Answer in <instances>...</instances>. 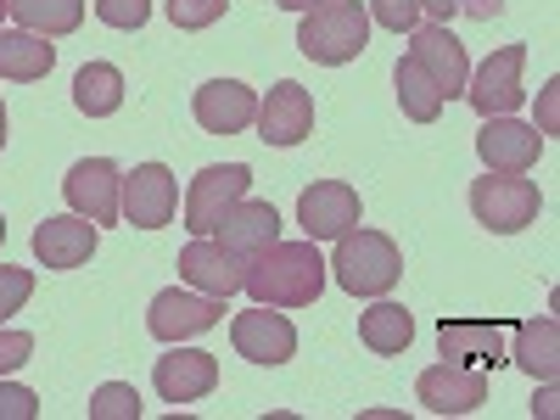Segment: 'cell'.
<instances>
[{
  "instance_id": "obj_17",
  "label": "cell",
  "mask_w": 560,
  "mask_h": 420,
  "mask_svg": "<svg viewBox=\"0 0 560 420\" xmlns=\"http://www.w3.org/2000/svg\"><path fill=\"white\" fill-rule=\"evenodd\" d=\"M253 124H258L264 147H298V140H308V129H314V96L298 79H280L269 96L258 102Z\"/></svg>"
},
{
  "instance_id": "obj_30",
  "label": "cell",
  "mask_w": 560,
  "mask_h": 420,
  "mask_svg": "<svg viewBox=\"0 0 560 420\" xmlns=\"http://www.w3.org/2000/svg\"><path fill=\"white\" fill-rule=\"evenodd\" d=\"M34 292V269H18V264H0V325H7Z\"/></svg>"
},
{
  "instance_id": "obj_42",
  "label": "cell",
  "mask_w": 560,
  "mask_h": 420,
  "mask_svg": "<svg viewBox=\"0 0 560 420\" xmlns=\"http://www.w3.org/2000/svg\"><path fill=\"white\" fill-rule=\"evenodd\" d=\"M0 23H7V0H0Z\"/></svg>"
},
{
  "instance_id": "obj_29",
  "label": "cell",
  "mask_w": 560,
  "mask_h": 420,
  "mask_svg": "<svg viewBox=\"0 0 560 420\" xmlns=\"http://www.w3.org/2000/svg\"><path fill=\"white\" fill-rule=\"evenodd\" d=\"M224 12H230V0H168V23H174L179 34H202V28H213Z\"/></svg>"
},
{
  "instance_id": "obj_10",
  "label": "cell",
  "mask_w": 560,
  "mask_h": 420,
  "mask_svg": "<svg viewBox=\"0 0 560 420\" xmlns=\"http://www.w3.org/2000/svg\"><path fill=\"white\" fill-rule=\"evenodd\" d=\"M438 353L448 364L499 370V364H510V325L504 319H443L438 325Z\"/></svg>"
},
{
  "instance_id": "obj_1",
  "label": "cell",
  "mask_w": 560,
  "mask_h": 420,
  "mask_svg": "<svg viewBox=\"0 0 560 420\" xmlns=\"http://www.w3.org/2000/svg\"><path fill=\"white\" fill-rule=\"evenodd\" d=\"M325 258H319V242H275L264 247L253 264H247V280L242 292H253V303H269V308H308L319 303L325 292Z\"/></svg>"
},
{
  "instance_id": "obj_19",
  "label": "cell",
  "mask_w": 560,
  "mask_h": 420,
  "mask_svg": "<svg viewBox=\"0 0 560 420\" xmlns=\"http://www.w3.org/2000/svg\"><path fill=\"white\" fill-rule=\"evenodd\" d=\"M179 280H185V287H197V292H208V298L230 303L242 292V280H247V264L236 253H224L213 236H197L191 247L179 253Z\"/></svg>"
},
{
  "instance_id": "obj_11",
  "label": "cell",
  "mask_w": 560,
  "mask_h": 420,
  "mask_svg": "<svg viewBox=\"0 0 560 420\" xmlns=\"http://www.w3.org/2000/svg\"><path fill=\"white\" fill-rule=\"evenodd\" d=\"M230 342L253 364H287V359H298V325L287 314H275L269 303H253L247 314L230 319Z\"/></svg>"
},
{
  "instance_id": "obj_39",
  "label": "cell",
  "mask_w": 560,
  "mask_h": 420,
  "mask_svg": "<svg viewBox=\"0 0 560 420\" xmlns=\"http://www.w3.org/2000/svg\"><path fill=\"white\" fill-rule=\"evenodd\" d=\"M533 415H555V382H544V393H538V404H533Z\"/></svg>"
},
{
  "instance_id": "obj_20",
  "label": "cell",
  "mask_w": 560,
  "mask_h": 420,
  "mask_svg": "<svg viewBox=\"0 0 560 420\" xmlns=\"http://www.w3.org/2000/svg\"><path fill=\"white\" fill-rule=\"evenodd\" d=\"M191 113H197V124H202L208 135H242V129H253V118H258V96H253L242 79H208V84L197 90Z\"/></svg>"
},
{
  "instance_id": "obj_21",
  "label": "cell",
  "mask_w": 560,
  "mask_h": 420,
  "mask_svg": "<svg viewBox=\"0 0 560 420\" xmlns=\"http://www.w3.org/2000/svg\"><path fill=\"white\" fill-rule=\"evenodd\" d=\"M96 224L90 219H79V213H57V219H45L39 230H34V258L45 264V269H79V264H90V253H96Z\"/></svg>"
},
{
  "instance_id": "obj_18",
  "label": "cell",
  "mask_w": 560,
  "mask_h": 420,
  "mask_svg": "<svg viewBox=\"0 0 560 420\" xmlns=\"http://www.w3.org/2000/svg\"><path fill=\"white\" fill-rule=\"evenodd\" d=\"M213 242H219L224 253H236L242 264H253L264 247H275V242H280V213H275V202L242 197L236 208H230V213L213 224Z\"/></svg>"
},
{
  "instance_id": "obj_34",
  "label": "cell",
  "mask_w": 560,
  "mask_h": 420,
  "mask_svg": "<svg viewBox=\"0 0 560 420\" xmlns=\"http://www.w3.org/2000/svg\"><path fill=\"white\" fill-rule=\"evenodd\" d=\"M0 420H39V398L28 387H0Z\"/></svg>"
},
{
  "instance_id": "obj_28",
  "label": "cell",
  "mask_w": 560,
  "mask_h": 420,
  "mask_svg": "<svg viewBox=\"0 0 560 420\" xmlns=\"http://www.w3.org/2000/svg\"><path fill=\"white\" fill-rule=\"evenodd\" d=\"M90 420H140V393L129 382H102L90 398Z\"/></svg>"
},
{
  "instance_id": "obj_7",
  "label": "cell",
  "mask_w": 560,
  "mask_h": 420,
  "mask_svg": "<svg viewBox=\"0 0 560 420\" xmlns=\"http://www.w3.org/2000/svg\"><path fill=\"white\" fill-rule=\"evenodd\" d=\"M213 325H224V298H208V292H185V287H168L152 298L147 308V331L158 342H191L202 331H213Z\"/></svg>"
},
{
  "instance_id": "obj_40",
  "label": "cell",
  "mask_w": 560,
  "mask_h": 420,
  "mask_svg": "<svg viewBox=\"0 0 560 420\" xmlns=\"http://www.w3.org/2000/svg\"><path fill=\"white\" fill-rule=\"evenodd\" d=\"M0 147H7V102H0Z\"/></svg>"
},
{
  "instance_id": "obj_12",
  "label": "cell",
  "mask_w": 560,
  "mask_h": 420,
  "mask_svg": "<svg viewBox=\"0 0 560 420\" xmlns=\"http://www.w3.org/2000/svg\"><path fill=\"white\" fill-rule=\"evenodd\" d=\"M415 398L427 404L432 415H471L488 404V370L477 364H432V370H420V382H415Z\"/></svg>"
},
{
  "instance_id": "obj_41",
  "label": "cell",
  "mask_w": 560,
  "mask_h": 420,
  "mask_svg": "<svg viewBox=\"0 0 560 420\" xmlns=\"http://www.w3.org/2000/svg\"><path fill=\"white\" fill-rule=\"evenodd\" d=\"M0 242H7V219H0Z\"/></svg>"
},
{
  "instance_id": "obj_3",
  "label": "cell",
  "mask_w": 560,
  "mask_h": 420,
  "mask_svg": "<svg viewBox=\"0 0 560 420\" xmlns=\"http://www.w3.org/2000/svg\"><path fill=\"white\" fill-rule=\"evenodd\" d=\"M364 45H370V12L359 0H325V7L303 12V23H298V51L319 68L359 62Z\"/></svg>"
},
{
  "instance_id": "obj_2",
  "label": "cell",
  "mask_w": 560,
  "mask_h": 420,
  "mask_svg": "<svg viewBox=\"0 0 560 420\" xmlns=\"http://www.w3.org/2000/svg\"><path fill=\"white\" fill-rule=\"evenodd\" d=\"M331 280L348 292V298H387L404 275V258H398V242L382 236V230H348L337 236V253H331Z\"/></svg>"
},
{
  "instance_id": "obj_9",
  "label": "cell",
  "mask_w": 560,
  "mask_h": 420,
  "mask_svg": "<svg viewBox=\"0 0 560 420\" xmlns=\"http://www.w3.org/2000/svg\"><path fill=\"white\" fill-rule=\"evenodd\" d=\"M359 191L348 179H314L308 191L298 197V224H303V236L308 242H337L348 236V230L359 224Z\"/></svg>"
},
{
  "instance_id": "obj_22",
  "label": "cell",
  "mask_w": 560,
  "mask_h": 420,
  "mask_svg": "<svg viewBox=\"0 0 560 420\" xmlns=\"http://www.w3.org/2000/svg\"><path fill=\"white\" fill-rule=\"evenodd\" d=\"M510 359H516L533 382H555L560 376V325L549 314L510 325Z\"/></svg>"
},
{
  "instance_id": "obj_36",
  "label": "cell",
  "mask_w": 560,
  "mask_h": 420,
  "mask_svg": "<svg viewBox=\"0 0 560 420\" xmlns=\"http://www.w3.org/2000/svg\"><path fill=\"white\" fill-rule=\"evenodd\" d=\"M459 12H471V18H482V23H493V18L504 12V0H459Z\"/></svg>"
},
{
  "instance_id": "obj_25",
  "label": "cell",
  "mask_w": 560,
  "mask_h": 420,
  "mask_svg": "<svg viewBox=\"0 0 560 420\" xmlns=\"http://www.w3.org/2000/svg\"><path fill=\"white\" fill-rule=\"evenodd\" d=\"M73 107L84 118H113L124 107V73L113 62H84L73 73Z\"/></svg>"
},
{
  "instance_id": "obj_27",
  "label": "cell",
  "mask_w": 560,
  "mask_h": 420,
  "mask_svg": "<svg viewBox=\"0 0 560 420\" xmlns=\"http://www.w3.org/2000/svg\"><path fill=\"white\" fill-rule=\"evenodd\" d=\"M7 18H18L39 39H62L84 23V0H7Z\"/></svg>"
},
{
  "instance_id": "obj_35",
  "label": "cell",
  "mask_w": 560,
  "mask_h": 420,
  "mask_svg": "<svg viewBox=\"0 0 560 420\" xmlns=\"http://www.w3.org/2000/svg\"><path fill=\"white\" fill-rule=\"evenodd\" d=\"M538 135H560V79H549L538 96Z\"/></svg>"
},
{
  "instance_id": "obj_8",
  "label": "cell",
  "mask_w": 560,
  "mask_h": 420,
  "mask_svg": "<svg viewBox=\"0 0 560 420\" xmlns=\"http://www.w3.org/2000/svg\"><path fill=\"white\" fill-rule=\"evenodd\" d=\"M522 68H527V45H504V51H493L471 79H465V102H471L482 118H504L522 107Z\"/></svg>"
},
{
  "instance_id": "obj_4",
  "label": "cell",
  "mask_w": 560,
  "mask_h": 420,
  "mask_svg": "<svg viewBox=\"0 0 560 420\" xmlns=\"http://www.w3.org/2000/svg\"><path fill=\"white\" fill-rule=\"evenodd\" d=\"M544 197L538 185L527 174H482L471 185V213L482 230H493V236H516V230H527L538 219Z\"/></svg>"
},
{
  "instance_id": "obj_33",
  "label": "cell",
  "mask_w": 560,
  "mask_h": 420,
  "mask_svg": "<svg viewBox=\"0 0 560 420\" xmlns=\"http://www.w3.org/2000/svg\"><path fill=\"white\" fill-rule=\"evenodd\" d=\"M28 353H34V337H28V331H12V325H0V376L23 370Z\"/></svg>"
},
{
  "instance_id": "obj_16",
  "label": "cell",
  "mask_w": 560,
  "mask_h": 420,
  "mask_svg": "<svg viewBox=\"0 0 560 420\" xmlns=\"http://www.w3.org/2000/svg\"><path fill=\"white\" fill-rule=\"evenodd\" d=\"M477 158L488 163V174H533V163L544 158V135L516 124V118H482L477 129Z\"/></svg>"
},
{
  "instance_id": "obj_5",
  "label": "cell",
  "mask_w": 560,
  "mask_h": 420,
  "mask_svg": "<svg viewBox=\"0 0 560 420\" xmlns=\"http://www.w3.org/2000/svg\"><path fill=\"white\" fill-rule=\"evenodd\" d=\"M253 191V168L247 163H213L191 179V191H185V230L191 236H213V224L236 208L242 197Z\"/></svg>"
},
{
  "instance_id": "obj_14",
  "label": "cell",
  "mask_w": 560,
  "mask_h": 420,
  "mask_svg": "<svg viewBox=\"0 0 560 420\" xmlns=\"http://www.w3.org/2000/svg\"><path fill=\"white\" fill-rule=\"evenodd\" d=\"M409 57L432 73V84L443 90V102L465 96V79H471V57H465V45L448 34V23H415V28H409Z\"/></svg>"
},
{
  "instance_id": "obj_32",
  "label": "cell",
  "mask_w": 560,
  "mask_h": 420,
  "mask_svg": "<svg viewBox=\"0 0 560 420\" xmlns=\"http://www.w3.org/2000/svg\"><path fill=\"white\" fill-rule=\"evenodd\" d=\"M370 23H382L387 34H409L420 23V0H370Z\"/></svg>"
},
{
  "instance_id": "obj_15",
  "label": "cell",
  "mask_w": 560,
  "mask_h": 420,
  "mask_svg": "<svg viewBox=\"0 0 560 420\" xmlns=\"http://www.w3.org/2000/svg\"><path fill=\"white\" fill-rule=\"evenodd\" d=\"M152 387L163 404H197L219 387V359L202 353V348H179L168 342V353L152 364Z\"/></svg>"
},
{
  "instance_id": "obj_31",
  "label": "cell",
  "mask_w": 560,
  "mask_h": 420,
  "mask_svg": "<svg viewBox=\"0 0 560 420\" xmlns=\"http://www.w3.org/2000/svg\"><path fill=\"white\" fill-rule=\"evenodd\" d=\"M96 18H102L107 28L135 34V28H147V18H152V0H96Z\"/></svg>"
},
{
  "instance_id": "obj_37",
  "label": "cell",
  "mask_w": 560,
  "mask_h": 420,
  "mask_svg": "<svg viewBox=\"0 0 560 420\" xmlns=\"http://www.w3.org/2000/svg\"><path fill=\"white\" fill-rule=\"evenodd\" d=\"M459 12V0H420V18H432V23H448Z\"/></svg>"
},
{
  "instance_id": "obj_26",
  "label": "cell",
  "mask_w": 560,
  "mask_h": 420,
  "mask_svg": "<svg viewBox=\"0 0 560 420\" xmlns=\"http://www.w3.org/2000/svg\"><path fill=\"white\" fill-rule=\"evenodd\" d=\"M393 84H398V107H404V118H415V124H438L443 118V90L432 84V73L420 68L415 57H398V68H393Z\"/></svg>"
},
{
  "instance_id": "obj_23",
  "label": "cell",
  "mask_w": 560,
  "mask_h": 420,
  "mask_svg": "<svg viewBox=\"0 0 560 420\" xmlns=\"http://www.w3.org/2000/svg\"><path fill=\"white\" fill-rule=\"evenodd\" d=\"M359 342H364L370 353H382V359H398V353L415 342V314H409L404 303L376 298V303L359 314Z\"/></svg>"
},
{
  "instance_id": "obj_13",
  "label": "cell",
  "mask_w": 560,
  "mask_h": 420,
  "mask_svg": "<svg viewBox=\"0 0 560 420\" xmlns=\"http://www.w3.org/2000/svg\"><path fill=\"white\" fill-rule=\"evenodd\" d=\"M179 213V179L163 163H140L135 174H124V224L135 230H163Z\"/></svg>"
},
{
  "instance_id": "obj_6",
  "label": "cell",
  "mask_w": 560,
  "mask_h": 420,
  "mask_svg": "<svg viewBox=\"0 0 560 420\" xmlns=\"http://www.w3.org/2000/svg\"><path fill=\"white\" fill-rule=\"evenodd\" d=\"M62 197L90 224H118L124 219V174L113 158H79L62 179Z\"/></svg>"
},
{
  "instance_id": "obj_24",
  "label": "cell",
  "mask_w": 560,
  "mask_h": 420,
  "mask_svg": "<svg viewBox=\"0 0 560 420\" xmlns=\"http://www.w3.org/2000/svg\"><path fill=\"white\" fill-rule=\"evenodd\" d=\"M51 68H57V45H45V39L28 34V28H18V34L0 28V79L39 84Z\"/></svg>"
},
{
  "instance_id": "obj_38",
  "label": "cell",
  "mask_w": 560,
  "mask_h": 420,
  "mask_svg": "<svg viewBox=\"0 0 560 420\" xmlns=\"http://www.w3.org/2000/svg\"><path fill=\"white\" fill-rule=\"evenodd\" d=\"M275 7H280V12H298V18H303V12H314V7H325V0H275Z\"/></svg>"
}]
</instances>
